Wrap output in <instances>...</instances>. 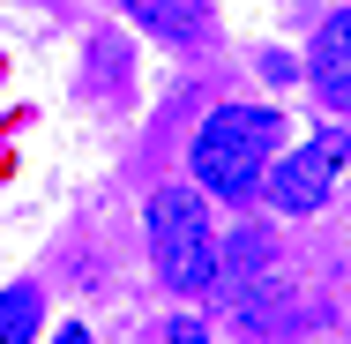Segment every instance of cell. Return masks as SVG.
I'll list each match as a JSON object with an SVG mask.
<instances>
[{
	"mask_svg": "<svg viewBox=\"0 0 351 344\" xmlns=\"http://www.w3.org/2000/svg\"><path fill=\"white\" fill-rule=\"evenodd\" d=\"M277 150H284V113H269V105H217L202 120V135H195V150H187V180L239 209L262 195V172H269Z\"/></svg>",
	"mask_w": 351,
	"mask_h": 344,
	"instance_id": "1",
	"label": "cell"
},
{
	"mask_svg": "<svg viewBox=\"0 0 351 344\" xmlns=\"http://www.w3.org/2000/svg\"><path fill=\"white\" fill-rule=\"evenodd\" d=\"M142 225H149V262H157V277H165L180 299H202L217 284V270H224V247H217V232H210L202 187H195V180L157 187L149 209H142Z\"/></svg>",
	"mask_w": 351,
	"mask_h": 344,
	"instance_id": "2",
	"label": "cell"
},
{
	"mask_svg": "<svg viewBox=\"0 0 351 344\" xmlns=\"http://www.w3.org/2000/svg\"><path fill=\"white\" fill-rule=\"evenodd\" d=\"M337 157H329V142H299V150H277L269 157V172H262V195H269V209L277 217H314V209L329 203V187H337Z\"/></svg>",
	"mask_w": 351,
	"mask_h": 344,
	"instance_id": "3",
	"label": "cell"
},
{
	"mask_svg": "<svg viewBox=\"0 0 351 344\" xmlns=\"http://www.w3.org/2000/svg\"><path fill=\"white\" fill-rule=\"evenodd\" d=\"M306 82L329 98V105H351V8H337L314 45H306Z\"/></svg>",
	"mask_w": 351,
	"mask_h": 344,
	"instance_id": "4",
	"label": "cell"
},
{
	"mask_svg": "<svg viewBox=\"0 0 351 344\" xmlns=\"http://www.w3.org/2000/svg\"><path fill=\"white\" fill-rule=\"evenodd\" d=\"M128 15H135L149 38H165V45H202L210 38V8L202 0H120Z\"/></svg>",
	"mask_w": 351,
	"mask_h": 344,
	"instance_id": "5",
	"label": "cell"
},
{
	"mask_svg": "<svg viewBox=\"0 0 351 344\" xmlns=\"http://www.w3.org/2000/svg\"><path fill=\"white\" fill-rule=\"evenodd\" d=\"M38 322H45L38 284H8V292H0V344H30V337H38Z\"/></svg>",
	"mask_w": 351,
	"mask_h": 344,
	"instance_id": "6",
	"label": "cell"
},
{
	"mask_svg": "<svg viewBox=\"0 0 351 344\" xmlns=\"http://www.w3.org/2000/svg\"><path fill=\"white\" fill-rule=\"evenodd\" d=\"M165 344H210V330H202L195 314H172V330H165Z\"/></svg>",
	"mask_w": 351,
	"mask_h": 344,
	"instance_id": "7",
	"label": "cell"
},
{
	"mask_svg": "<svg viewBox=\"0 0 351 344\" xmlns=\"http://www.w3.org/2000/svg\"><path fill=\"white\" fill-rule=\"evenodd\" d=\"M53 344H90V330H82V322H60V337Z\"/></svg>",
	"mask_w": 351,
	"mask_h": 344,
	"instance_id": "8",
	"label": "cell"
}]
</instances>
